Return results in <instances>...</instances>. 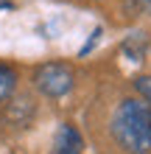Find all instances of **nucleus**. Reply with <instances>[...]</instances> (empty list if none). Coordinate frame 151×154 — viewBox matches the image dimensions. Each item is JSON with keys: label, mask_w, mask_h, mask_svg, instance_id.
Returning <instances> with one entry per match:
<instances>
[{"label": "nucleus", "mask_w": 151, "mask_h": 154, "mask_svg": "<svg viewBox=\"0 0 151 154\" xmlns=\"http://www.w3.org/2000/svg\"><path fill=\"white\" fill-rule=\"evenodd\" d=\"M112 137L129 154L151 151V104L143 98H126L112 115Z\"/></svg>", "instance_id": "1"}, {"label": "nucleus", "mask_w": 151, "mask_h": 154, "mask_svg": "<svg viewBox=\"0 0 151 154\" xmlns=\"http://www.w3.org/2000/svg\"><path fill=\"white\" fill-rule=\"evenodd\" d=\"M34 84L42 95L48 98H62L73 90V67L65 62H48V65L37 67L34 73Z\"/></svg>", "instance_id": "2"}, {"label": "nucleus", "mask_w": 151, "mask_h": 154, "mask_svg": "<svg viewBox=\"0 0 151 154\" xmlns=\"http://www.w3.org/2000/svg\"><path fill=\"white\" fill-rule=\"evenodd\" d=\"M81 149H84V140L78 134V129L70 123H62L56 129V134H53V151L50 154H81Z\"/></svg>", "instance_id": "3"}, {"label": "nucleus", "mask_w": 151, "mask_h": 154, "mask_svg": "<svg viewBox=\"0 0 151 154\" xmlns=\"http://www.w3.org/2000/svg\"><path fill=\"white\" fill-rule=\"evenodd\" d=\"M146 48H148V37H146L143 31H140V34H131V37L123 42V53H126V56H131L134 62H140V59H143Z\"/></svg>", "instance_id": "4"}, {"label": "nucleus", "mask_w": 151, "mask_h": 154, "mask_svg": "<svg viewBox=\"0 0 151 154\" xmlns=\"http://www.w3.org/2000/svg\"><path fill=\"white\" fill-rule=\"evenodd\" d=\"M17 87V73L8 65H0V101H6Z\"/></svg>", "instance_id": "5"}, {"label": "nucleus", "mask_w": 151, "mask_h": 154, "mask_svg": "<svg viewBox=\"0 0 151 154\" xmlns=\"http://www.w3.org/2000/svg\"><path fill=\"white\" fill-rule=\"evenodd\" d=\"M126 8L134 17H146V14H151V0H126Z\"/></svg>", "instance_id": "6"}, {"label": "nucleus", "mask_w": 151, "mask_h": 154, "mask_svg": "<svg viewBox=\"0 0 151 154\" xmlns=\"http://www.w3.org/2000/svg\"><path fill=\"white\" fill-rule=\"evenodd\" d=\"M134 87H137V93L143 95V101L151 104V76H137L134 79Z\"/></svg>", "instance_id": "7"}]
</instances>
